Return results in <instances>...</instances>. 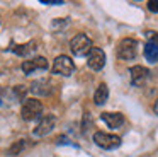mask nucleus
Segmentation results:
<instances>
[{
    "label": "nucleus",
    "mask_w": 158,
    "mask_h": 157,
    "mask_svg": "<svg viewBox=\"0 0 158 157\" xmlns=\"http://www.w3.org/2000/svg\"><path fill=\"white\" fill-rule=\"evenodd\" d=\"M41 113H43L41 101H38L36 97L24 99L22 108H21V116H22V119H24V121H32V119L41 118Z\"/></svg>",
    "instance_id": "nucleus-1"
},
{
    "label": "nucleus",
    "mask_w": 158,
    "mask_h": 157,
    "mask_svg": "<svg viewBox=\"0 0 158 157\" xmlns=\"http://www.w3.org/2000/svg\"><path fill=\"white\" fill-rule=\"evenodd\" d=\"M70 50L75 56H85L92 50V39L87 34H77L70 41Z\"/></svg>",
    "instance_id": "nucleus-2"
},
{
    "label": "nucleus",
    "mask_w": 158,
    "mask_h": 157,
    "mask_svg": "<svg viewBox=\"0 0 158 157\" xmlns=\"http://www.w3.org/2000/svg\"><path fill=\"white\" fill-rule=\"evenodd\" d=\"M138 55V41L134 38H124L117 46V56L124 61L134 60Z\"/></svg>",
    "instance_id": "nucleus-3"
},
{
    "label": "nucleus",
    "mask_w": 158,
    "mask_h": 157,
    "mask_svg": "<svg viewBox=\"0 0 158 157\" xmlns=\"http://www.w3.org/2000/svg\"><path fill=\"white\" fill-rule=\"evenodd\" d=\"M53 74L56 75H63V77H70V75L75 72V63H73V60L70 56H66V55H60V56L55 58V61H53Z\"/></svg>",
    "instance_id": "nucleus-4"
},
{
    "label": "nucleus",
    "mask_w": 158,
    "mask_h": 157,
    "mask_svg": "<svg viewBox=\"0 0 158 157\" xmlns=\"http://www.w3.org/2000/svg\"><path fill=\"white\" fill-rule=\"evenodd\" d=\"M94 142H95L97 147L104 150H112V149H117L121 145V138L117 135H110V133H106V132H95L94 133Z\"/></svg>",
    "instance_id": "nucleus-5"
},
{
    "label": "nucleus",
    "mask_w": 158,
    "mask_h": 157,
    "mask_svg": "<svg viewBox=\"0 0 158 157\" xmlns=\"http://www.w3.org/2000/svg\"><path fill=\"white\" fill-rule=\"evenodd\" d=\"M49 63L44 56H34V58H29V60H24L21 65L22 72L26 75L32 74V72H38V70H48Z\"/></svg>",
    "instance_id": "nucleus-6"
},
{
    "label": "nucleus",
    "mask_w": 158,
    "mask_h": 157,
    "mask_svg": "<svg viewBox=\"0 0 158 157\" xmlns=\"http://www.w3.org/2000/svg\"><path fill=\"white\" fill-rule=\"evenodd\" d=\"M87 65H89V68H92L95 72L102 70L104 65H106V53L100 48H92L90 53L87 55Z\"/></svg>",
    "instance_id": "nucleus-7"
},
{
    "label": "nucleus",
    "mask_w": 158,
    "mask_h": 157,
    "mask_svg": "<svg viewBox=\"0 0 158 157\" xmlns=\"http://www.w3.org/2000/svg\"><path fill=\"white\" fill-rule=\"evenodd\" d=\"M55 123H56V118L55 114H44L41 116V119H39L38 126L34 128V137H46L49 135V133L53 132V128H55Z\"/></svg>",
    "instance_id": "nucleus-8"
},
{
    "label": "nucleus",
    "mask_w": 158,
    "mask_h": 157,
    "mask_svg": "<svg viewBox=\"0 0 158 157\" xmlns=\"http://www.w3.org/2000/svg\"><path fill=\"white\" fill-rule=\"evenodd\" d=\"M129 74H131V84H133L134 87H141V85L148 80V77H150V70L141 67V65H134L129 70Z\"/></svg>",
    "instance_id": "nucleus-9"
},
{
    "label": "nucleus",
    "mask_w": 158,
    "mask_h": 157,
    "mask_svg": "<svg viewBox=\"0 0 158 157\" xmlns=\"http://www.w3.org/2000/svg\"><path fill=\"white\" fill-rule=\"evenodd\" d=\"M100 118H102V121L106 123L109 128H119V126L124 123V116L121 114V113L106 111V113H102V114H100Z\"/></svg>",
    "instance_id": "nucleus-10"
},
{
    "label": "nucleus",
    "mask_w": 158,
    "mask_h": 157,
    "mask_svg": "<svg viewBox=\"0 0 158 157\" xmlns=\"http://www.w3.org/2000/svg\"><path fill=\"white\" fill-rule=\"evenodd\" d=\"M29 91L36 96H48L49 94V82L44 80V78H39V80H34L29 87Z\"/></svg>",
    "instance_id": "nucleus-11"
},
{
    "label": "nucleus",
    "mask_w": 158,
    "mask_h": 157,
    "mask_svg": "<svg viewBox=\"0 0 158 157\" xmlns=\"http://www.w3.org/2000/svg\"><path fill=\"white\" fill-rule=\"evenodd\" d=\"M10 50L14 51L15 55H19V56H29V55L36 50V43L34 41H29V43H26V44H12Z\"/></svg>",
    "instance_id": "nucleus-12"
},
{
    "label": "nucleus",
    "mask_w": 158,
    "mask_h": 157,
    "mask_svg": "<svg viewBox=\"0 0 158 157\" xmlns=\"http://www.w3.org/2000/svg\"><path fill=\"white\" fill-rule=\"evenodd\" d=\"M107 99H109V87H107L106 84H100L99 87H97L95 94H94V102H95L97 106H102Z\"/></svg>",
    "instance_id": "nucleus-13"
},
{
    "label": "nucleus",
    "mask_w": 158,
    "mask_h": 157,
    "mask_svg": "<svg viewBox=\"0 0 158 157\" xmlns=\"http://www.w3.org/2000/svg\"><path fill=\"white\" fill-rule=\"evenodd\" d=\"M144 58L150 63H156L158 61V48L151 43H146L144 44Z\"/></svg>",
    "instance_id": "nucleus-14"
},
{
    "label": "nucleus",
    "mask_w": 158,
    "mask_h": 157,
    "mask_svg": "<svg viewBox=\"0 0 158 157\" xmlns=\"http://www.w3.org/2000/svg\"><path fill=\"white\" fill-rule=\"evenodd\" d=\"M26 147V140H17V142H14V145L9 149V155H17L19 152H22Z\"/></svg>",
    "instance_id": "nucleus-15"
},
{
    "label": "nucleus",
    "mask_w": 158,
    "mask_h": 157,
    "mask_svg": "<svg viewBox=\"0 0 158 157\" xmlns=\"http://www.w3.org/2000/svg\"><path fill=\"white\" fill-rule=\"evenodd\" d=\"M146 38H148V43L155 44V46L158 48V33H155V31H146Z\"/></svg>",
    "instance_id": "nucleus-16"
},
{
    "label": "nucleus",
    "mask_w": 158,
    "mask_h": 157,
    "mask_svg": "<svg viewBox=\"0 0 158 157\" xmlns=\"http://www.w3.org/2000/svg\"><path fill=\"white\" fill-rule=\"evenodd\" d=\"M26 92H27V89H26L24 85H15V87H14V94H15V97H19V99L24 97Z\"/></svg>",
    "instance_id": "nucleus-17"
},
{
    "label": "nucleus",
    "mask_w": 158,
    "mask_h": 157,
    "mask_svg": "<svg viewBox=\"0 0 158 157\" xmlns=\"http://www.w3.org/2000/svg\"><path fill=\"white\" fill-rule=\"evenodd\" d=\"M148 9H150L151 12H158V0H150V2H148Z\"/></svg>",
    "instance_id": "nucleus-18"
},
{
    "label": "nucleus",
    "mask_w": 158,
    "mask_h": 157,
    "mask_svg": "<svg viewBox=\"0 0 158 157\" xmlns=\"http://www.w3.org/2000/svg\"><path fill=\"white\" fill-rule=\"evenodd\" d=\"M41 3H44V5H63L61 0H41Z\"/></svg>",
    "instance_id": "nucleus-19"
},
{
    "label": "nucleus",
    "mask_w": 158,
    "mask_h": 157,
    "mask_svg": "<svg viewBox=\"0 0 158 157\" xmlns=\"http://www.w3.org/2000/svg\"><path fill=\"white\" fill-rule=\"evenodd\" d=\"M153 111H155V114H158V99L155 101V104H153Z\"/></svg>",
    "instance_id": "nucleus-20"
}]
</instances>
